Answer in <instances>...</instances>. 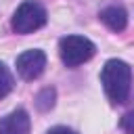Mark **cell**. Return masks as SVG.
I'll return each instance as SVG.
<instances>
[{
	"label": "cell",
	"instance_id": "obj_1",
	"mask_svg": "<svg viewBox=\"0 0 134 134\" xmlns=\"http://www.w3.org/2000/svg\"><path fill=\"white\" fill-rule=\"evenodd\" d=\"M100 84L113 105L126 103L132 86V67L121 59H109L100 69Z\"/></svg>",
	"mask_w": 134,
	"mask_h": 134
},
{
	"label": "cell",
	"instance_id": "obj_2",
	"mask_svg": "<svg viewBox=\"0 0 134 134\" xmlns=\"http://www.w3.org/2000/svg\"><path fill=\"white\" fill-rule=\"evenodd\" d=\"M46 8L36 0H25L17 6V10L10 17V27L15 34H31L46 25Z\"/></svg>",
	"mask_w": 134,
	"mask_h": 134
},
{
	"label": "cell",
	"instance_id": "obj_3",
	"mask_svg": "<svg viewBox=\"0 0 134 134\" xmlns=\"http://www.w3.org/2000/svg\"><path fill=\"white\" fill-rule=\"evenodd\" d=\"M94 52H96L94 42L84 36H65L59 40V54L67 67H77V65L90 61L94 57Z\"/></svg>",
	"mask_w": 134,
	"mask_h": 134
},
{
	"label": "cell",
	"instance_id": "obj_4",
	"mask_svg": "<svg viewBox=\"0 0 134 134\" xmlns=\"http://www.w3.org/2000/svg\"><path fill=\"white\" fill-rule=\"evenodd\" d=\"M44 67H46V54L40 48H29L17 57V71L27 82L38 80L42 75Z\"/></svg>",
	"mask_w": 134,
	"mask_h": 134
},
{
	"label": "cell",
	"instance_id": "obj_5",
	"mask_svg": "<svg viewBox=\"0 0 134 134\" xmlns=\"http://www.w3.org/2000/svg\"><path fill=\"white\" fill-rule=\"evenodd\" d=\"M31 119L25 109H15L0 119V134H29Z\"/></svg>",
	"mask_w": 134,
	"mask_h": 134
},
{
	"label": "cell",
	"instance_id": "obj_6",
	"mask_svg": "<svg viewBox=\"0 0 134 134\" xmlns=\"http://www.w3.org/2000/svg\"><path fill=\"white\" fill-rule=\"evenodd\" d=\"M98 17H100V21H103L111 31H124L126 25H128V13H126V8L119 6V4H109V6H105V8L98 13Z\"/></svg>",
	"mask_w": 134,
	"mask_h": 134
},
{
	"label": "cell",
	"instance_id": "obj_7",
	"mask_svg": "<svg viewBox=\"0 0 134 134\" xmlns=\"http://www.w3.org/2000/svg\"><path fill=\"white\" fill-rule=\"evenodd\" d=\"M54 98H57V90H54V88H50V86L42 88V90L38 92V96H36V107H38V111H50V109L54 107Z\"/></svg>",
	"mask_w": 134,
	"mask_h": 134
},
{
	"label": "cell",
	"instance_id": "obj_8",
	"mask_svg": "<svg viewBox=\"0 0 134 134\" xmlns=\"http://www.w3.org/2000/svg\"><path fill=\"white\" fill-rule=\"evenodd\" d=\"M13 75H10V71H8V67L0 61V98H4L10 90H13Z\"/></svg>",
	"mask_w": 134,
	"mask_h": 134
},
{
	"label": "cell",
	"instance_id": "obj_9",
	"mask_svg": "<svg viewBox=\"0 0 134 134\" xmlns=\"http://www.w3.org/2000/svg\"><path fill=\"white\" fill-rule=\"evenodd\" d=\"M119 128H121L126 134H134V111H128L126 115H121Z\"/></svg>",
	"mask_w": 134,
	"mask_h": 134
},
{
	"label": "cell",
	"instance_id": "obj_10",
	"mask_svg": "<svg viewBox=\"0 0 134 134\" xmlns=\"http://www.w3.org/2000/svg\"><path fill=\"white\" fill-rule=\"evenodd\" d=\"M46 134H77V132L71 130V128H67V126H54V128H50Z\"/></svg>",
	"mask_w": 134,
	"mask_h": 134
}]
</instances>
